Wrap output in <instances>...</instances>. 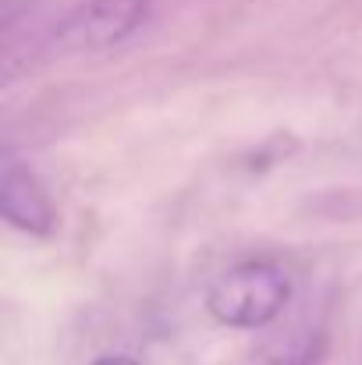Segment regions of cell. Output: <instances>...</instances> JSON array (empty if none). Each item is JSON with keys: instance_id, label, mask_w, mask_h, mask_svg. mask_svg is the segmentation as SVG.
Instances as JSON below:
<instances>
[{"instance_id": "1", "label": "cell", "mask_w": 362, "mask_h": 365, "mask_svg": "<svg viewBox=\"0 0 362 365\" xmlns=\"http://www.w3.org/2000/svg\"><path fill=\"white\" fill-rule=\"evenodd\" d=\"M291 298V280L277 262L248 259L231 266L206 291V309L221 327L259 330L270 327Z\"/></svg>"}, {"instance_id": "2", "label": "cell", "mask_w": 362, "mask_h": 365, "mask_svg": "<svg viewBox=\"0 0 362 365\" xmlns=\"http://www.w3.org/2000/svg\"><path fill=\"white\" fill-rule=\"evenodd\" d=\"M149 18V0H86L57 25L54 39L68 53H100L131 39Z\"/></svg>"}, {"instance_id": "4", "label": "cell", "mask_w": 362, "mask_h": 365, "mask_svg": "<svg viewBox=\"0 0 362 365\" xmlns=\"http://www.w3.org/2000/svg\"><path fill=\"white\" fill-rule=\"evenodd\" d=\"M93 365H142V362H135L131 355H104V359H96Z\"/></svg>"}, {"instance_id": "3", "label": "cell", "mask_w": 362, "mask_h": 365, "mask_svg": "<svg viewBox=\"0 0 362 365\" xmlns=\"http://www.w3.org/2000/svg\"><path fill=\"white\" fill-rule=\"evenodd\" d=\"M0 213L11 227L25 231V235H36V238H46L57 224V213H54V202L46 195V188L39 185V178L21 167L18 160H7L4 163V181H0Z\"/></svg>"}]
</instances>
